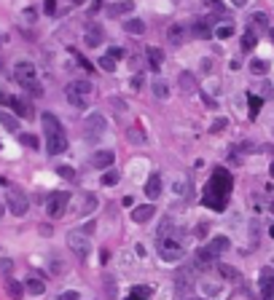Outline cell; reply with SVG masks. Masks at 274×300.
<instances>
[{"instance_id":"9c48e42d","label":"cell","mask_w":274,"mask_h":300,"mask_svg":"<svg viewBox=\"0 0 274 300\" xmlns=\"http://www.w3.org/2000/svg\"><path fill=\"white\" fill-rule=\"evenodd\" d=\"M105 131H108V121H105V115L92 113L86 118V137L89 139H100V137H105Z\"/></svg>"},{"instance_id":"2e32d148","label":"cell","mask_w":274,"mask_h":300,"mask_svg":"<svg viewBox=\"0 0 274 300\" xmlns=\"http://www.w3.org/2000/svg\"><path fill=\"white\" fill-rule=\"evenodd\" d=\"M145 59H148V67H151V70H161L164 51H161V49H153V46H148V49H145Z\"/></svg>"},{"instance_id":"9a60e30c","label":"cell","mask_w":274,"mask_h":300,"mask_svg":"<svg viewBox=\"0 0 274 300\" xmlns=\"http://www.w3.org/2000/svg\"><path fill=\"white\" fill-rule=\"evenodd\" d=\"M153 214H156L153 204H142V207H135V209H132V220L142 225V223H148V220L153 217Z\"/></svg>"},{"instance_id":"d6986e66","label":"cell","mask_w":274,"mask_h":300,"mask_svg":"<svg viewBox=\"0 0 274 300\" xmlns=\"http://www.w3.org/2000/svg\"><path fill=\"white\" fill-rule=\"evenodd\" d=\"M3 284H6V292L11 295V300H22V295H25V287H22L16 279H11V276H6Z\"/></svg>"},{"instance_id":"bcb514c9","label":"cell","mask_w":274,"mask_h":300,"mask_svg":"<svg viewBox=\"0 0 274 300\" xmlns=\"http://www.w3.org/2000/svg\"><path fill=\"white\" fill-rule=\"evenodd\" d=\"M46 14H54V8H57V3H54V0H46Z\"/></svg>"},{"instance_id":"681fc988","label":"cell","mask_w":274,"mask_h":300,"mask_svg":"<svg viewBox=\"0 0 274 300\" xmlns=\"http://www.w3.org/2000/svg\"><path fill=\"white\" fill-rule=\"evenodd\" d=\"M126 300H148V297H142V295H137V292H129Z\"/></svg>"},{"instance_id":"db71d44e","label":"cell","mask_w":274,"mask_h":300,"mask_svg":"<svg viewBox=\"0 0 274 300\" xmlns=\"http://www.w3.org/2000/svg\"><path fill=\"white\" fill-rule=\"evenodd\" d=\"M6 43V35H0V46H3Z\"/></svg>"},{"instance_id":"74e56055","label":"cell","mask_w":274,"mask_h":300,"mask_svg":"<svg viewBox=\"0 0 274 300\" xmlns=\"http://www.w3.org/2000/svg\"><path fill=\"white\" fill-rule=\"evenodd\" d=\"M215 35H218L221 41H226V38H231V35H234V27H231V25H223V27L215 30Z\"/></svg>"},{"instance_id":"c3c4849f","label":"cell","mask_w":274,"mask_h":300,"mask_svg":"<svg viewBox=\"0 0 274 300\" xmlns=\"http://www.w3.org/2000/svg\"><path fill=\"white\" fill-rule=\"evenodd\" d=\"M108 54H111V56H116V59H121V56H124V51H121V49H111Z\"/></svg>"},{"instance_id":"f907efd6","label":"cell","mask_w":274,"mask_h":300,"mask_svg":"<svg viewBox=\"0 0 274 300\" xmlns=\"http://www.w3.org/2000/svg\"><path fill=\"white\" fill-rule=\"evenodd\" d=\"M231 3H234V6H236V8H242V6H245V3H247V0H231Z\"/></svg>"},{"instance_id":"7dc6e473","label":"cell","mask_w":274,"mask_h":300,"mask_svg":"<svg viewBox=\"0 0 274 300\" xmlns=\"http://www.w3.org/2000/svg\"><path fill=\"white\" fill-rule=\"evenodd\" d=\"M25 19H27V22L35 19V8H25Z\"/></svg>"},{"instance_id":"cb8c5ba5","label":"cell","mask_w":274,"mask_h":300,"mask_svg":"<svg viewBox=\"0 0 274 300\" xmlns=\"http://www.w3.org/2000/svg\"><path fill=\"white\" fill-rule=\"evenodd\" d=\"M207 249L212 252V255H221V252L229 249V238H226V236H215V238L210 242V247H207Z\"/></svg>"},{"instance_id":"3957f363","label":"cell","mask_w":274,"mask_h":300,"mask_svg":"<svg viewBox=\"0 0 274 300\" xmlns=\"http://www.w3.org/2000/svg\"><path fill=\"white\" fill-rule=\"evenodd\" d=\"M14 78H16V83L25 91H30L32 97H41L43 94V86H41V81H38V70H35V65L32 62H16L14 65Z\"/></svg>"},{"instance_id":"7a4b0ae2","label":"cell","mask_w":274,"mask_h":300,"mask_svg":"<svg viewBox=\"0 0 274 300\" xmlns=\"http://www.w3.org/2000/svg\"><path fill=\"white\" fill-rule=\"evenodd\" d=\"M41 124H43V134H46V150L51 155L65 153L67 150V131H65L62 121H59L54 113H43Z\"/></svg>"},{"instance_id":"d4e9b609","label":"cell","mask_w":274,"mask_h":300,"mask_svg":"<svg viewBox=\"0 0 274 300\" xmlns=\"http://www.w3.org/2000/svg\"><path fill=\"white\" fill-rule=\"evenodd\" d=\"M0 126H6L8 131H14V134L19 131V121L11 113H6V110H0Z\"/></svg>"},{"instance_id":"d590c367","label":"cell","mask_w":274,"mask_h":300,"mask_svg":"<svg viewBox=\"0 0 274 300\" xmlns=\"http://www.w3.org/2000/svg\"><path fill=\"white\" fill-rule=\"evenodd\" d=\"M172 190H175V193L180 196V198H183V196H188V179H177V183L172 185Z\"/></svg>"},{"instance_id":"277c9868","label":"cell","mask_w":274,"mask_h":300,"mask_svg":"<svg viewBox=\"0 0 274 300\" xmlns=\"http://www.w3.org/2000/svg\"><path fill=\"white\" fill-rule=\"evenodd\" d=\"M156 247H159V255L167 260V263H177V260H183V242L177 238L175 233H164V236H159V242H156Z\"/></svg>"},{"instance_id":"484cf974","label":"cell","mask_w":274,"mask_h":300,"mask_svg":"<svg viewBox=\"0 0 274 300\" xmlns=\"http://www.w3.org/2000/svg\"><path fill=\"white\" fill-rule=\"evenodd\" d=\"M124 30L129 35H142V32H145V22H142V19H129V22H124Z\"/></svg>"},{"instance_id":"f546056e","label":"cell","mask_w":274,"mask_h":300,"mask_svg":"<svg viewBox=\"0 0 274 300\" xmlns=\"http://www.w3.org/2000/svg\"><path fill=\"white\" fill-rule=\"evenodd\" d=\"M153 97H159V99L170 97V83L167 81H153Z\"/></svg>"},{"instance_id":"11a10c76","label":"cell","mask_w":274,"mask_h":300,"mask_svg":"<svg viewBox=\"0 0 274 300\" xmlns=\"http://www.w3.org/2000/svg\"><path fill=\"white\" fill-rule=\"evenodd\" d=\"M269 209H271V214H274V201H271V207H269Z\"/></svg>"},{"instance_id":"ba28073f","label":"cell","mask_w":274,"mask_h":300,"mask_svg":"<svg viewBox=\"0 0 274 300\" xmlns=\"http://www.w3.org/2000/svg\"><path fill=\"white\" fill-rule=\"evenodd\" d=\"M6 204H8V212L11 214H16V217H22V214L27 212V196L22 193L19 188H8V193H6Z\"/></svg>"},{"instance_id":"ffe728a7","label":"cell","mask_w":274,"mask_h":300,"mask_svg":"<svg viewBox=\"0 0 274 300\" xmlns=\"http://www.w3.org/2000/svg\"><path fill=\"white\" fill-rule=\"evenodd\" d=\"M188 287H191V271H188V268H180V271L175 273V290L186 292Z\"/></svg>"},{"instance_id":"e575fe53","label":"cell","mask_w":274,"mask_h":300,"mask_svg":"<svg viewBox=\"0 0 274 300\" xmlns=\"http://www.w3.org/2000/svg\"><path fill=\"white\" fill-rule=\"evenodd\" d=\"M118 179H121V174H118V172H105V174H102V185L111 188V185L118 183Z\"/></svg>"},{"instance_id":"52a82bcc","label":"cell","mask_w":274,"mask_h":300,"mask_svg":"<svg viewBox=\"0 0 274 300\" xmlns=\"http://www.w3.org/2000/svg\"><path fill=\"white\" fill-rule=\"evenodd\" d=\"M67 249L73 252L78 260H86L89 257V236H86V231H70L67 233Z\"/></svg>"},{"instance_id":"7bdbcfd3","label":"cell","mask_w":274,"mask_h":300,"mask_svg":"<svg viewBox=\"0 0 274 300\" xmlns=\"http://www.w3.org/2000/svg\"><path fill=\"white\" fill-rule=\"evenodd\" d=\"M129 86H132V89H135V91H140V89H142V75H140V73H137V75H135V78H132V81H129Z\"/></svg>"},{"instance_id":"30bf717a","label":"cell","mask_w":274,"mask_h":300,"mask_svg":"<svg viewBox=\"0 0 274 300\" xmlns=\"http://www.w3.org/2000/svg\"><path fill=\"white\" fill-rule=\"evenodd\" d=\"M0 105H8L11 110H14L16 115H22V118H32V110L22 102V99H16V97H8V94H3L0 91Z\"/></svg>"},{"instance_id":"836d02e7","label":"cell","mask_w":274,"mask_h":300,"mask_svg":"<svg viewBox=\"0 0 274 300\" xmlns=\"http://www.w3.org/2000/svg\"><path fill=\"white\" fill-rule=\"evenodd\" d=\"M19 142H22V145H27V148H32V150L41 148V142H38V137H35V134H19Z\"/></svg>"},{"instance_id":"8992f818","label":"cell","mask_w":274,"mask_h":300,"mask_svg":"<svg viewBox=\"0 0 274 300\" xmlns=\"http://www.w3.org/2000/svg\"><path fill=\"white\" fill-rule=\"evenodd\" d=\"M67 204H70V193H62V190H57V193H51L49 198H46V214H49L51 220L65 217Z\"/></svg>"},{"instance_id":"ac0fdd59","label":"cell","mask_w":274,"mask_h":300,"mask_svg":"<svg viewBox=\"0 0 274 300\" xmlns=\"http://www.w3.org/2000/svg\"><path fill=\"white\" fill-rule=\"evenodd\" d=\"M132 8H135L132 0H124V3H113V6H108V16H111V19H118V16L129 14Z\"/></svg>"},{"instance_id":"4fadbf2b","label":"cell","mask_w":274,"mask_h":300,"mask_svg":"<svg viewBox=\"0 0 274 300\" xmlns=\"http://www.w3.org/2000/svg\"><path fill=\"white\" fill-rule=\"evenodd\" d=\"M113 158H116L113 150H97L92 155V166H94V169H111Z\"/></svg>"},{"instance_id":"7c38bea8","label":"cell","mask_w":274,"mask_h":300,"mask_svg":"<svg viewBox=\"0 0 274 300\" xmlns=\"http://www.w3.org/2000/svg\"><path fill=\"white\" fill-rule=\"evenodd\" d=\"M83 43H86L89 49H97V46H102L105 43V30L100 25H92L86 30V35H83Z\"/></svg>"},{"instance_id":"d6a6232c","label":"cell","mask_w":274,"mask_h":300,"mask_svg":"<svg viewBox=\"0 0 274 300\" xmlns=\"http://www.w3.org/2000/svg\"><path fill=\"white\" fill-rule=\"evenodd\" d=\"M250 118H258V110H261V105H264V99L255 97V94H250Z\"/></svg>"},{"instance_id":"e0dca14e","label":"cell","mask_w":274,"mask_h":300,"mask_svg":"<svg viewBox=\"0 0 274 300\" xmlns=\"http://www.w3.org/2000/svg\"><path fill=\"white\" fill-rule=\"evenodd\" d=\"M145 196L148 198H159L161 196V174H151L145 183Z\"/></svg>"},{"instance_id":"4dcf8cb0","label":"cell","mask_w":274,"mask_h":300,"mask_svg":"<svg viewBox=\"0 0 274 300\" xmlns=\"http://www.w3.org/2000/svg\"><path fill=\"white\" fill-rule=\"evenodd\" d=\"M250 73L253 75H266L269 73V62H264V59H253V62H250Z\"/></svg>"},{"instance_id":"5b68a950","label":"cell","mask_w":274,"mask_h":300,"mask_svg":"<svg viewBox=\"0 0 274 300\" xmlns=\"http://www.w3.org/2000/svg\"><path fill=\"white\" fill-rule=\"evenodd\" d=\"M65 97H67V102L73 105V107H86L89 105V97H92L89 81H73V83H67Z\"/></svg>"},{"instance_id":"ab89813d","label":"cell","mask_w":274,"mask_h":300,"mask_svg":"<svg viewBox=\"0 0 274 300\" xmlns=\"http://www.w3.org/2000/svg\"><path fill=\"white\" fill-rule=\"evenodd\" d=\"M94 207H97V198H94V196L83 198V212H94Z\"/></svg>"},{"instance_id":"8fae6325","label":"cell","mask_w":274,"mask_h":300,"mask_svg":"<svg viewBox=\"0 0 274 300\" xmlns=\"http://www.w3.org/2000/svg\"><path fill=\"white\" fill-rule=\"evenodd\" d=\"M258 287H261V300H274V273L269 268L261 271Z\"/></svg>"},{"instance_id":"b9f144b4","label":"cell","mask_w":274,"mask_h":300,"mask_svg":"<svg viewBox=\"0 0 274 300\" xmlns=\"http://www.w3.org/2000/svg\"><path fill=\"white\" fill-rule=\"evenodd\" d=\"M59 300H81V295H78L76 290H67V292L59 295Z\"/></svg>"},{"instance_id":"f35d334b","label":"cell","mask_w":274,"mask_h":300,"mask_svg":"<svg viewBox=\"0 0 274 300\" xmlns=\"http://www.w3.org/2000/svg\"><path fill=\"white\" fill-rule=\"evenodd\" d=\"M57 174H59V177H65V179H76V169H73V166H59Z\"/></svg>"},{"instance_id":"f5cc1de1","label":"cell","mask_w":274,"mask_h":300,"mask_svg":"<svg viewBox=\"0 0 274 300\" xmlns=\"http://www.w3.org/2000/svg\"><path fill=\"white\" fill-rule=\"evenodd\" d=\"M269 38H271V43H274V30H269Z\"/></svg>"},{"instance_id":"1f68e13d","label":"cell","mask_w":274,"mask_h":300,"mask_svg":"<svg viewBox=\"0 0 274 300\" xmlns=\"http://www.w3.org/2000/svg\"><path fill=\"white\" fill-rule=\"evenodd\" d=\"M100 67L105 70V73H113V70L118 67V59H116V56H111V54H105V56L100 59Z\"/></svg>"},{"instance_id":"f6af8a7d","label":"cell","mask_w":274,"mask_h":300,"mask_svg":"<svg viewBox=\"0 0 274 300\" xmlns=\"http://www.w3.org/2000/svg\"><path fill=\"white\" fill-rule=\"evenodd\" d=\"M205 3H207L210 8H218V11H223V3H221V0H205Z\"/></svg>"},{"instance_id":"816d5d0a","label":"cell","mask_w":274,"mask_h":300,"mask_svg":"<svg viewBox=\"0 0 274 300\" xmlns=\"http://www.w3.org/2000/svg\"><path fill=\"white\" fill-rule=\"evenodd\" d=\"M269 174L274 177V161H271V166H269Z\"/></svg>"},{"instance_id":"f1b7e54d","label":"cell","mask_w":274,"mask_h":300,"mask_svg":"<svg viewBox=\"0 0 274 300\" xmlns=\"http://www.w3.org/2000/svg\"><path fill=\"white\" fill-rule=\"evenodd\" d=\"M255 43H258V32H255V30H247V32L242 35V49H245V51H253Z\"/></svg>"},{"instance_id":"8d00e7d4","label":"cell","mask_w":274,"mask_h":300,"mask_svg":"<svg viewBox=\"0 0 274 300\" xmlns=\"http://www.w3.org/2000/svg\"><path fill=\"white\" fill-rule=\"evenodd\" d=\"M180 83H183V91H194V75L191 73H183L180 75Z\"/></svg>"},{"instance_id":"5bb4252c","label":"cell","mask_w":274,"mask_h":300,"mask_svg":"<svg viewBox=\"0 0 274 300\" xmlns=\"http://www.w3.org/2000/svg\"><path fill=\"white\" fill-rule=\"evenodd\" d=\"M191 32L196 35V38H202V41L212 38V22L210 19H196L194 25H191Z\"/></svg>"},{"instance_id":"603a6c76","label":"cell","mask_w":274,"mask_h":300,"mask_svg":"<svg viewBox=\"0 0 274 300\" xmlns=\"http://www.w3.org/2000/svg\"><path fill=\"white\" fill-rule=\"evenodd\" d=\"M218 273L223 276L226 282H240L242 276H240V271L236 268H231V266H226V263H218Z\"/></svg>"},{"instance_id":"6da1fadb","label":"cell","mask_w":274,"mask_h":300,"mask_svg":"<svg viewBox=\"0 0 274 300\" xmlns=\"http://www.w3.org/2000/svg\"><path fill=\"white\" fill-rule=\"evenodd\" d=\"M231 174L226 169H215L210 177V183L205 188V196H202V204L215 212H223L226 204H229V193H231Z\"/></svg>"},{"instance_id":"60d3db41","label":"cell","mask_w":274,"mask_h":300,"mask_svg":"<svg viewBox=\"0 0 274 300\" xmlns=\"http://www.w3.org/2000/svg\"><path fill=\"white\" fill-rule=\"evenodd\" d=\"M226 126H229V121H226V118H218V121L212 124V129H210V131H215V134H218V131H223Z\"/></svg>"},{"instance_id":"ee69618b","label":"cell","mask_w":274,"mask_h":300,"mask_svg":"<svg viewBox=\"0 0 274 300\" xmlns=\"http://www.w3.org/2000/svg\"><path fill=\"white\" fill-rule=\"evenodd\" d=\"M132 292H137V295H142V297H151V287H135Z\"/></svg>"},{"instance_id":"44dd1931","label":"cell","mask_w":274,"mask_h":300,"mask_svg":"<svg viewBox=\"0 0 274 300\" xmlns=\"http://www.w3.org/2000/svg\"><path fill=\"white\" fill-rule=\"evenodd\" d=\"M25 290L32 292V295H41V292H46V282L38 279V276H27V279H25Z\"/></svg>"},{"instance_id":"83f0119b","label":"cell","mask_w":274,"mask_h":300,"mask_svg":"<svg viewBox=\"0 0 274 300\" xmlns=\"http://www.w3.org/2000/svg\"><path fill=\"white\" fill-rule=\"evenodd\" d=\"M266 14H261V11H258V14H253V16H250V30H261V32H264V30H269V25H266Z\"/></svg>"},{"instance_id":"7402d4cb","label":"cell","mask_w":274,"mask_h":300,"mask_svg":"<svg viewBox=\"0 0 274 300\" xmlns=\"http://www.w3.org/2000/svg\"><path fill=\"white\" fill-rule=\"evenodd\" d=\"M167 38H170V43H175V46L186 43V27H183V25H175V27H170V32H167Z\"/></svg>"},{"instance_id":"4316f807","label":"cell","mask_w":274,"mask_h":300,"mask_svg":"<svg viewBox=\"0 0 274 300\" xmlns=\"http://www.w3.org/2000/svg\"><path fill=\"white\" fill-rule=\"evenodd\" d=\"M212 257H215V255H212L210 249H199L196 252V268H210L212 266Z\"/></svg>"}]
</instances>
